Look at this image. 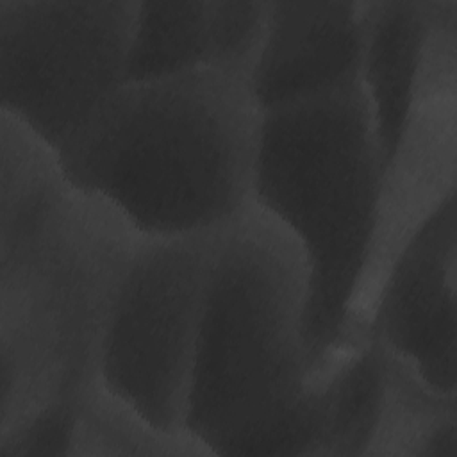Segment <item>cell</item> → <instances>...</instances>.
<instances>
[{
  "instance_id": "e0dca14e",
  "label": "cell",
  "mask_w": 457,
  "mask_h": 457,
  "mask_svg": "<svg viewBox=\"0 0 457 457\" xmlns=\"http://www.w3.org/2000/svg\"><path fill=\"white\" fill-rule=\"evenodd\" d=\"M75 400L54 403L18 430L0 436V457H70L75 423Z\"/></svg>"
},
{
  "instance_id": "277c9868",
  "label": "cell",
  "mask_w": 457,
  "mask_h": 457,
  "mask_svg": "<svg viewBox=\"0 0 457 457\" xmlns=\"http://www.w3.org/2000/svg\"><path fill=\"white\" fill-rule=\"evenodd\" d=\"M309 286L300 245L255 202L218 232L184 427L211 455L309 380Z\"/></svg>"
},
{
  "instance_id": "8992f818",
  "label": "cell",
  "mask_w": 457,
  "mask_h": 457,
  "mask_svg": "<svg viewBox=\"0 0 457 457\" xmlns=\"http://www.w3.org/2000/svg\"><path fill=\"white\" fill-rule=\"evenodd\" d=\"M132 0H0V104L61 152L121 89Z\"/></svg>"
},
{
  "instance_id": "52a82bcc",
  "label": "cell",
  "mask_w": 457,
  "mask_h": 457,
  "mask_svg": "<svg viewBox=\"0 0 457 457\" xmlns=\"http://www.w3.org/2000/svg\"><path fill=\"white\" fill-rule=\"evenodd\" d=\"M457 29L432 25L412 104L382 168L373 239L350 311L343 352L368 337L371 312L398 253L457 186Z\"/></svg>"
},
{
  "instance_id": "7c38bea8",
  "label": "cell",
  "mask_w": 457,
  "mask_h": 457,
  "mask_svg": "<svg viewBox=\"0 0 457 457\" xmlns=\"http://www.w3.org/2000/svg\"><path fill=\"white\" fill-rule=\"evenodd\" d=\"M384 350L366 337L328 371L327 436L321 457L366 455L380 414Z\"/></svg>"
},
{
  "instance_id": "5b68a950",
  "label": "cell",
  "mask_w": 457,
  "mask_h": 457,
  "mask_svg": "<svg viewBox=\"0 0 457 457\" xmlns=\"http://www.w3.org/2000/svg\"><path fill=\"white\" fill-rule=\"evenodd\" d=\"M220 230L141 237L104 332L100 382L168 434H187L193 364Z\"/></svg>"
},
{
  "instance_id": "4fadbf2b",
  "label": "cell",
  "mask_w": 457,
  "mask_h": 457,
  "mask_svg": "<svg viewBox=\"0 0 457 457\" xmlns=\"http://www.w3.org/2000/svg\"><path fill=\"white\" fill-rule=\"evenodd\" d=\"M207 66V2H139L129 80H154Z\"/></svg>"
},
{
  "instance_id": "6da1fadb",
  "label": "cell",
  "mask_w": 457,
  "mask_h": 457,
  "mask_svg": "<svg viewBox=\"0 0 457 457\" xmlns=\"http://www.w3.org/2000/svg\"><path fill=\"white\" fill-rule=\"evenodd\" d=\"M261 125L250 80L204 66L125 82L59 159L141 237L214 232L253 202Z\"/></svg>"
},
{
  "instance_id": "9c48e42d",
  "label": "cell",
  "mask_w": 457,
  "mask_h": 457,
  "mask_svg": "<svg viewBox=\"0 0 457 457\" xmlns=\"http://www.w3.org/2000/svg\"><path fill=\"white\" fill-rule=\"evenodd\" d=\"M362 2H271L264 46L250 77L262 112L361 82Z\"/></svg>"
},
{
  "instance_id": "7a4b0ae2",
  "label": "cell",
  "mask_w": 457,
  "mask_h": 457,
  "mask_svg": "<svg viewBox=\"0 0 457 457\" xmlns=\"http://www.w3.org/2000/svg\"><path fill=\"white\" fill-rule=\"evenodd\" d=\"M141 236L70 182L0 218V436L98 378L104 332Z\"/></svg>"
},
{
  "instance_id": "3957f363",
  "label": "cell",
  "mask_w": 457,
  "mask_h": 457,
  "mask_svg": "<svg viewBox=\"0 0 457 457\" xmlns=\"http://www.w3.org/2000/svg\"><path fill=\"white\" fill-rule=\"evenodd\" d=\"M380 179L382 155L361 82L262 112L253 202L291 232L309 266V378L345 355Z\"/></svg>"
},
{
  "instance_id": "30bf717a",
  "label": "cell",
  "mask_w": 457,
  "mask_h": 457,
  "mask_svg": "<svg viewBox=\"0 0 457 457\" xmlns=\"http://www.w3.org/2000/svg\"><path fill=\"white\" fill-rule=\"evenodd\" d=\"M434 0L362 2L361 86L371 111L382 168L407 120Z\"/></svg>"
},
{
  "instance_id": "9a60e30c",
  "label": "cell",
  "mask_w": 457,
  "mask_h": 457,
  "mask_svg": "<svg viewBox=\"0 0 457 457\" xmlns=\"http://www.w3.org/2000/svg\"><path fill=\"white\" fill-rule=\"evenodd\" d=\"M328 371L311 377L298 395L270 414L220 439L212 453L321 457L327 436Z\"/></svg>"
},
{
  "instance_id": "8fae6325",
  "label": "cell",
  "mask_w": 457,
  "mask_h": 457,
  "mask_svg": "<svg viewBox=\"0 0 457 457\" xmlns=\"http://www.w3.org/2000/svg\"><path fill=\"white\" fill-rule=\"evenodd\" d=\"M211 455L189 434H168L112 395L96 378L75 400L70 457Z\"/></svg>"
},
{
  "instance_id": "2e32d148",
  "label": "cell",
  "mask_w": 457,
  "mask_h": 457,
  "mask_svg": "<svg viewBox=\"0 0 457 457\" xmlns=\"http://www.w3.org/2000/svg\"><path fill=\"white\" fill-rule=\"evenodd\" d=\"M271 2H207V66L250 80L266 41Z\"/></svg>"
},
{
  "instance_id": "ba28073f",
  "label": "cell",
  "mask_w": 457,
  "mask_h": 457,
  "mask_svg": "<svg viewBox=\"0 0 457 457\" xmlns=\"http://www.w3.org/2000/svg\"><path fill=\"white\" fill-rule=\"evenodd\" d=\"M457 209L448 198L411 237L377 296L368 336L430 389L455 396Z\"/></svg>"
},
{
  "instance_id": "5bb4252c",
  "label": "cell",
  "mask_w": 457,
  "mask_h": 457,
  "mask_svg": "<svg viewBox=\"0 0 457 457\" xmlns=\"http://www.w3.org/2000/svg\"><path fill=\"white\" fill-rule=\"evenodd\" d=\"M380 414L366 457H421L432 432L457 416V396L430 389L384 346Z\"/></svg>"
}]
</instances>
